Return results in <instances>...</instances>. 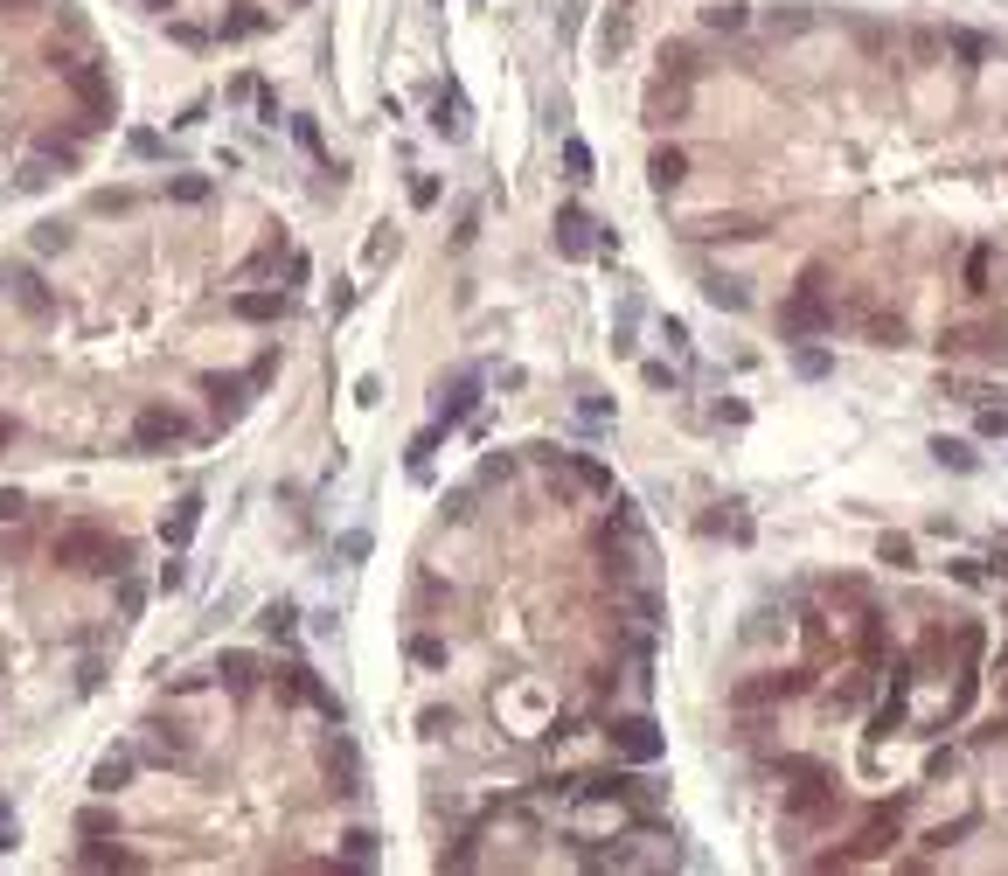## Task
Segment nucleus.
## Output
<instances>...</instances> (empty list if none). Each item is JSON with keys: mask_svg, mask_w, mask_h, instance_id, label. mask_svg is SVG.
<instances>
[{"mask_svg": "<svg viewBox=\"0 0 1008 876\" xmlns=\"http://www.w3.org/2000/svg\"><path fill=\"white\" fill-rule=\"evenodd\" d=\"M557 251H564V258H584V251H591V216H584L577 202L557 209Z\"/></svg>", "mask_w": 1008, "mask_h": 876, "instance_id": "2eb2a0df", "label": "nucleus"}, {"mask_svg": "<svg viewBox=\"0 0 1008 876\" xmlns=\"http://www.w3.org/2000/svg\"><path fill=\"white\" fill-rule=\"evenodd\" d=\"M28 244H35L42 258H49V251H70V237H63V223H35V237H28Z\"/></svg>", "mask_w": 1008, "mask_h": 876, "instance_id": "f704fd0d", "label": "nucleus"}, {"mask_svg": "<svg viewBox=\"0 0 1008 876\" xmlns=\"http://www.w3.org/2000/svg\"><path fill=\"white\" fill-rule=\"evenodd\" d=\"M209 188H216L209 174H174V181H167V195H174V202H209Z\"/></svg>", "mask_w": 1008, "mask_h": 876, "instance_id": "bb28decb", "label": "nucleus"}, {"mask_svg": "<svg viewBox=\"0 0 1008 876\" xmlns=\"http://www.w3.org/2000/svg\"><path fill=\"white\" fill-rule=\"evenodd\" d=\"M258 35H272V14L251 7V0H237V7L216 21V42H258Z\"/></svg>", "mask_w": 1008, "mask_h": 876, "instance_id": "6e6552de", "label": "nucleus"}, {"mask_svg": "<svg viewBox=\"0 0 1008 876\" xmlns=\"http://www.w3.org/2000/svg\"><path fill=\"white\" fill-rule=\"evenodd\" d=\"M981 432H988V438H1008V411H981Z\"/></svg>", "mask_w": 1008, "mask_h": 876, "instance_id": "6e6d98bb", "label": "nucleus"}, {"mask_svg": "<svg viewBox=\"0 0 1008 876\" xmlns=\"http://www.w3.org/2000/svg\"><path fill=\"white\" fill-rule=\"evenodd\" d=\"M258 633H265V640H286V647H292V640H299V605H292V598H272V605L258 612Z\"/></svg>", "mask_w": 1008, "mask_h": 876, "instance_id": "dca6fc26", "label": "nucleus"}, {"mask_svg": "<svg viewBox=\"0 0 1008 876\" xmlns=\"http://www.w3.org/2000/svg\"><path fill=\"white\" fill-rule=\"evenodd\" d=\"M195 529H202V494H181V501H174V515L160 522V543H167V550H188V536H195Z\"/></svg>", "mask_w": 1008, "mask_h": 876, "instance_id": "ddd939ff", "label": "nucleus"}, {"mask_svg": "<svg viewBox=\"0 0 1008 876\" xmlns=\"http://www.w3.org/2000/svg\"><path fill=\"white\" fill-rule=\"evenodd\" d=\"M800 376H828V355H821V348H800Z\"/></svg>", "mask_w": 1008, "mask_h": 876, "instance_id": "603ef678", "label": "nucleus"}, {"mask_svg": "<svg viewBox=\"0 0 1008 876\" xmlns=\"http://www.w3.org/2000/svg\"><path fill=\"white\" fill-rule=\"evenodd\" d=\"M856 320H863V334L876 341V348H904L911 341V327L897 320V313H883V306H869V299H856Z\"/></svg>", "mask_w": 1008, "mask_h": 876, "instance_id": "f8f14e48", "label": "nucleus"}, {"mask_svg": "<svg viewBox=\"0 0 1008 876\" xmlns=\"http://www.w3.org/2000/svg\"><path fill=\"white\" fill-rule=\"evenodd\" d=\"M946 42H953V49H960V56H967V63H981V56H988V49H995V42H988V35H967V28H960V35H946Z\"/></svg>", "mask_w": 1008, "mask_h": 876, "instance_id": "4c0bfd02", "label": "nucleus"}, {"mask_svg": "<svg viewBox=\"0 0 1008 876\" xmlns=\"http://www.w3.org/2000/svg\"><path fill=\"white\" fill-rule=\"evenodd\" d=\"M28 515V494L21 487H0V522H21Z\"/></svg>", "mask_w": 1008, "mask_h": 876, "instance_id": "c03bdc74", "label": "nucleus"}, {"mask_svg": "<svg viewBox=\"0 0 1008 876\" xmlns=\"http://www.w3.org/2000/svg\"><path fill=\"white\" fill-rule=\"evenodd\" d=\"M341 856L369 870V863H376V835H369V828H348V835H341Z\"/></svg>", "mask_w": 1008, "mask_h": 876, "instance_id": "cd10ccee", "label": "nucleus"}, {"mask_svg": "<svg viewBox=\"0 0 1008 876\" xmlns=\"http://www.w3.org/2000/svg\"><path fill=\"white\" fill-rule=\"evenodd\" d=\"M890 842H897V807H876V814H869V821H863V835H856L849 849H835V856H821V863H828V870H835V863H869V856H883Z\"/></svg>", "mask_w": 1008, "mask_h": 876, "instance_id": "39448f33", "label": "nucleus"}, {"mask_svg": "<svg viewBox=\"0 0 1008 876\" xmlns=\"http://www.w3.org/2000/svg\"><path fill=\"white\" fill-rule=\"evenodd\" d=\"M661 341H668L675 355H689V327H682V320H661Z\"/></svg>", "mask_w": 1008, "mask_h": 876, "instance_id": "09e8293b", "label": "nucleus"}, {"mask_svg": "<svg viewBox=\"0 0 1008 876\" xmlns=\"http://www.w3.org/2000/svg\"><path fill=\"white\" fill-rule=\"evenodd\" d=\"M348 306H355V286H334V292H327V320H341Z\"/></svg>", "mask_w": 1008, "mask_h": 876, "instance_id": "8fccbe9b", "label": "nucleus"}, {"mask_svg": "<svg viewBox=\"0 0 1008 876\" xmlns=\"http://www.w3.org/2000/svg\"><path fill=\"white\" fill-rule=\"evenodd\" d=\"M647 181H654L661 195L682 188V181H689V153H682V146H654V153H647Z\"/></svg>", "mask_w": 1008, "mask_h": 876, "instance_id": "4468645a", "label": "nucleus"}, {"mask_svg": "<svg viewBox=\"0 0 1008 876\" xmlns=\"http://www.w3.org/2000/svg\"><path fill=\"white\" fill-rule=\"evenodd\" d=\"M174 7H181V0H146V14H174Z\"/></svg>", "mask_w": 1008, "mask_h": 876, "instance_id": "4d7b16f0", "label": "nucleus"}, {"mask_svg": "<svg viewBox=\"0 0 1008 876\" xmlns=\"http://www.w3.org/2000/svg\"><path fill=\"white\" fill-rule=\"evenodd\" d=\"M411 209H438V181H432V174L411 181Z\"/></svg>", "mask_w": 1008, "mask_h": 876, "instance_id": "a18cd8bd", "label": "nucleus"}, {"mask_svg": "<svg viewBox=\"0 0 1008 876\" xmlns=\"http://www.w3.org/2000/svg\"><path fill=\"white\" fill-rule=\"evenodd\" d=\"M146 758H153V765H174V772H195V751H188L181 737H167V730L146 744Z\"/></svg>", "mask_w": 1008, "mask_h": 876, "instance_id": "4be33fe9", "label": "nucleus"}, {"mask_svg": "<svg viewBox=\"0 0 1008 876\" xmlns=\"http://www.w3.org/2000/svg\"><path fill=\"white\" fill-rule=\"evenodd\" d=\"M181 578H188V564H181V550L160 564V591H181Z\"/></svg>", "mask_w": 1008, "mask_h": 876, "instance_id": "49530a36", "label": "nucleus"}, {"mask_svg": "<svg viewBox=\"0 0 1008 876\" xmlns=\"http://www.w3.org/2000/svg\"><path fill=\"white\" fill-rule=\"evenodd\" d=\"M292 140L306 146V153H313V160H320V167H327V174H341V167H334V160H327V146H320V126H313V119H292Z\"/></svg>", "mask_w": 1008, "mask_h": 876, "instance_id": "c756f323", "label": "nucleus"}, {"mask_svg": "<svg viewBox=\"0 0 1008 876\" xmlns=\"http://www.w3.org/2000/svg\"><path fill=\"white\" fill-rule=\"evenodd\" d=\"M828 327H835L828 265H807V272H800V286H793V299L779 306V334H793V341H814V334H828Z\"/></svg>", "mask_w": 1008, "mask_h": 876, "instance_id": "f257e3e1", "label": "nucleus"}, {"mask_svg": "<svg viewBox=\"0 0 1008 876\" xmlns=\"http://www.w3.org/2000/svg\"><path fill=\"white\" fill-rule=\"evenodd\" d=\"M932 452H939V459H946V466H953V473H974V452H967V445H960V438H939V445H932Z\"/></svg>", "mask_w": 1008, "mask_h": 876, "instance_id": "c9c22d12", "label": "nucleus"}, {"mask_svg": "<svg viewBox=\"0 0 1008 876\" xmlns=\"http://www.w3.org/2000/svg\"><path fill=\"white\" fill-rule=\"evenodd\" d=\"M56 564L91 571V578H119V571L133 564V550H126L119 536H105V529H63V536H56Z\"/></svg>", "mask_w": 1008, "mask_h": 876, "instance_id": "f03ea898", "label": "nucleus"}, {"mask_svg": "<svg viewBox=\"0 0 1008 876\" xmlns=\"http://www.w3.org/2000/svg\"><path fill=\"white\" fill-rule=\"evenodd\" d=\"M251 105H258V119H265V126H279V91H272V84H258V91H251Z\"/></svg>", "mask_w": 1008, "mask_h": 876, "instance_id": "79ce46f5", "label": "nucleus"}, {"mask_svg": "<svg viewBox=\"0 0 1008 876\" xmlns=\"http://www.w3.org/2000/svg\"><path fill=\"white\" fill-rule=\"evenodd\" d=\"M202 390H209V404H216L223 418H237V411H244V390H251V376H202Z\"/></svg>", "mask_w": 1008, "mask_h": 876, "instance_id": "a211bd4d", "label": "nucleus"}, {"mask_svg": "<svg viewBox=\"0 0 1008 876\" xmlns=\"http://www.w3.org/2000/svg\"><path fill=\"white\" fill-rule=\"evenodd\" d=\"M438 438H445V425H425V432L411 438V452H404V466H411V480H425V473H432V452H438Z\"/></svg>", "mask_w": 1008, "mask_h": 876, "instance_id": "5701e85b", "label": "nucleus"}, {"mask_svg": "<svg viewBox=\"0 0 1008 876\" xmlns=\"http://www.w3.org/2000/svg\"><path fill=\"white\" fill-rule=\"evenodd\" d=\"M0 279H14V306H21V313H28V320H49V313H56V299H49V292H42V279H35V272H28V265H7V272H0Z\"/></svg>", "mask_w": 1008, "mask_h": 876, "instance_id": "9b49d317", "label": "nucleus"}, {"mask_svg": "<svg viewBox=\"0 0 1008 876\" xmlns=\"http://www.w3.org/2000/svg\"><path fill=\"white\" fill-rule=\"evenodd\" d=\"M856 647H863V661H883V619H876V612H863V626H856Z\"/></svg>", "mask_w": 1008, "mask_h": 876, "instance_id": "7c9ffc66", "label": "nucleus"}, {"mask_svg": "<svg viewBox=\"0 0 1008 876\" xmlns=\"http://www.w3.org/2000/svg\"><path fill=\"white\" fill-rule=\"evenodd\" d=\"M0 445H14V425H7V418H0Z\"/></svg>", "mask_w": 1008, "mask_h": 876, "instance_id": "13d9d810", "label": "nucleus"}, {"mask_svg": "<svg viewBox=\"0 0 1008 876\" xmlns=\"http://www.w3.org/2000/svg\"><path fill=\"white\" fill-rule=\"evenodd\" d=\"M473 404H480V376H459L452 390H438V411H432V425H445V432H459V425L473 418Z\"/></svg>", "mask_w": 1008, "mask_h": 876, "instance_id": "0eeeda50", "label": "nucleus"}, {"mask_svg": "<svg viewBox=\"0 0 1008 876\" xmlns=\"http://www.w3.org/2000/svg\"><path fill=\"white\" fill-rule=\"evenodd\" d=\"M876 557H883L890 571H911V536H883V543H876Z\"/></svg>", "mask_w": 1008, "mask_h": 876, "instance_id": "473e14b6", "label": "nucleus"}, {"mask_svg": "<svg viewBox=\"0 0 1008 876\" xmlns=\"http://www.w3.org/2000/svg\"><path fill=\"white\" fill-rule=\"evenodd\" d=\"M619 49H626V14L605 21V56H619Z\"/></svg>", "mask_w": 1008, "mask_h": 876, "instance_id": "de8ad7c7", "label": "nucleus"}, {"mask_svg": "<svg viewBox=\"0 0 1008 876\" xmlns=\"http://www.w3.org/2000/svg\"><path fill=\"white\" fill-rule=\"evenodd\" d=\"M703 28H723V35L744 28V7H703Z\"/></svg>", "mask_w": 1008, "mask_h": 876, "instance_id": "a19ab883", "label": "nucleus"}, {"mask_svg": "<svg viewBox=\"0 0 1008 876\" xmlns=\"http://www.w3.org/2000/svg\"><path fill=\"white\" fill-rule=\"evenodd\" d=\"M689 237H723V244H751V237H765V223H758V216H717V223H696Z\"/></svg>", "mask_w": 1008, "mask_h": 876, "instance_id": "f3484780", "label": "nucleus"}, {"mask_svg": "<svg viewBox=\"0 0 1008 876\" xmlns=\"http://www.w3.org/2000/svg\"><path fill=\"white\" fill-rule=\"evenodd\" d=\"M411 661H425V668H438V661H445V647H438V640H411Z\"/></svg>", "mask_w": 1008, "mask_h": 876, "instance_id": "3c124183", "label": "nucleus"}, {"mask_svg": "<svg viewBox=\"0 0 1008 876\" xmlns=\"http://www.w3.org/2000/svg\"><path fill=\"white\" fill-rule=\"evenodd\" d=\"M77 863L84 870H140V856H126V849H84Z\"/></svg>", "mask_w": 1008, "mask_h": 876, "instance_id": "c85d7f7f", "label": "nucleus"}, {"mask_svg": "<svg viewBox=\"0 0 1008 876\" xmlns=\"http://www.w3.org/2000/svg\"><path fill=\"white\" fill-rule=\"evenodd\" d=\"M988 279H995V251L981 244V251L967 258V292H988Z\"/></svg>", "mask_w": 1008, "mask_h": 876, "instance_id": "2f4dec72", "label": "nucleus"}, {"mask_svg": "<svg viewBox=\"0 0 1008 876\" xmlns=\"http://www.w3.org/2000/svg\"><path fill=\"white\" fill-rule=\"evenodd\" d=\"M432 126L445 133V140H466V105H459V91H452V84L438 91V112H432Z\"/></svg>", "mask_w": 1008, "mask_h": 876, "instance_id": "412c9836", "label": "nucleus"}, {"mask_svg": "<svg viewBox=\"0 0 1008 876\" xmlns=\"http://www.w3.org/2000/svg\"><path fill=\"white\" fill-rule=\"evenodd\" d=\"M571 466H577V480H584V487H598V494H612V473H605L598 459H571Z\"/></svg>", "mask_w": 1008, "mask_h": 876, "instance_id": "ea45409f", "label": "nucleus"}, {"mask_svg": "<svg viewBox=\"0 0 1008 876\" xmlns=\"http://www.w3.org/2000/svg\"><path fill=\"white\" fill-rule=\"evenodd\" d=\"M703 299H710V306H723V313H744V286H737V279H723V272H710V279H703Z\"/></svg>", "mask_w": 1008, "mask_h": 876, "instance_id": "b1692460", "label": "nucleus"}, {"mask_svg": "<svg viewBox=\"0 0 1008 876\" xmlns=\"http://www.w3.org/2000/svg\"><path fill=\"white\" fill-rule=\"evenodd\" d=\"M77 835H112V814H105V807H84V814H77Z\"/></svg>", "mask_w": 1008, "mask_h": 876, "instance_id": "37998d69", "label": "nucleus"}, {"mask_svg": "<svg viewBox=\"0 0 1008 876\" xmlns=\"http://www.w3.org/2000/svg\"><path fill=\"white\" fill-rule=\"evenodd\" d=\"M133 772H140V751H105V758L91 765V793H98V800H112V793L133 779Z\"/></svg>", "mask_w": 1008, "mask_h": 876, "instance_id": "9d476101", "label": "nucleus"}, {"mask_svg": "<svg viewBox=\"0 0 1008 876\" xmlns=\"http://www.w3.org/2000/svg\"><path fill=\"white\" fill-rule=\"evenodd\" d=\"M682 112H689V91H682V84H675V91H661V84L647 91V126H675Z\"/></svg>", "mask_w": 1008, "mask_h": 876, "instance_id": "6ab92c4d", "label": "nucleus"}, {"mask_svg": "<svg viewBox=\"0 0 1008 876\" xmlns=\"http://www.w3.org/2000/svg\"><path fill=\"white\" fill-rule=\"evenodd\" d=\"M661 70H668L675 84H689V77H696V49H689V42H668V49H661Z\"/></svg>", "mask_w": 1008, "mask_h": 876, "instance_id": "a878e982", "label": "nucleus"}, {"mask_svg": "<svg viewBox=\"0 0 1008 876\" xmlns=\"http://www.w3.org/2000/svg\"><path fill=\"white\" fill-rule=\"evenodd\" d=\"M230 313H237V320H279V313H286V292H237Z\"/></svg>", "mask_w": 1008, "mask_h": 876, "instance_id": "aec40b11", "label": "nucleus"}, {"mask_svg": "<svg viewBox=\"0 0 1008 876\" xmlns=\"http://www.w3.org/2000/svg\"><path fill=\"white\" fill-rule=\"evenodd\" d=\"M167 35H174L181 49H209V42H216V28H202V21H181V14H167Z\"/></svg>", "mask_w": 1008, "mask_h": 876, "instance_id": "393cba45", "label": "nucleus"}, {"mask_svg": "<svg viewBox=\"0 0 1008 876\" xmlns=\"http://www.w3.org/2000/svg\"><path fill=\"white\" fill-rule=\"evenodd\" d=\"M230 696H251L258 689V654H244V647H230V654H216V668H209Z\"/></svg>", "mask_w": 1008, "mask_h": 876, "instance_id": "1a4fd4ad", "label": "nucleus"}, {"mask_svg": "<svg viewBox=\"0 0 1008 876\" xmlns=\"http://www.w3.org/2000/svg\"><path fill=\"white\" fill-rule=\"evenodd\" d=\"M362 258H369V265H383V258H397V230H390V223H383V230H376V237H369V251H362Z\"/></svg>", "mask_w": 1008, "mask_h": 876, "instance_id": "58836bf2", "label": "nucleus"}, {"mask_svg": "<svg viewBox=\"0 0 1008 876\" xmlns=\"http://www.w3.org/2000/svg\"><path fill=\"white\" fill-rule=\"evenodd\" d=\"M564 174H571V181H591V146L584 140H564Z\"/></svg>", "mask_w": 1008, "mask_h": 876, "instance_id": "72a5a7b5", "label": "nucleus"}, {"mask_svg": "<svg viewBox=\"0 0 1008 876\" xmlns=\"http://www.w3.org/2000/svg\"><path fill=\"white\" fill-rule=\"evenodd\" d=\"M174 445H188V418L167 404H146L133 418V452H174Z\"/></svg>", "mask_w": 1008, "mask_h": 876, "instance_id": "20e7f679", "label": "nucleus"}, {"mask_svg": "<svg viewBox=\"0 0 1008 876\" xmlns=\"http://www.w3.org/2000/svg\"><path fill=\"white\" fill-rule=\"evenodd\" d=\"M605 737H612V751H619L626 765H654V758L668 751V737H661V724H654V717H612V730H605Z\"/></svg>", "mask_w": 1008, "mask_h": 876, "instance_id": "7ed1b4c3", "label": "nucleus"}, {"mask_svg": "<svg viewBox=\"0 0 1008 876\" xmlns=\"http://www.w3.org/2000/svg\"><path fill=\"white\" fill-rule=\"evenodd\" d=\"M647 383H654V390H675V383H682V376H675V369H668V362H647Z\"/></svg>", "mask_w": 1008, "mask_h": 876, "instance_id": "864d4df0", "label": "nucleus"}, {"mask_svg": "<svg viewBox=\"0 0 1008 876\" xmlns=\"http://www.w3.org/2000/svg\"><path fill=\"white\" fill-rule=\"evenodd\" d=\"M800 689H814V675L807 668H786V675H758V682H737V710H758V703H779V696H800Z\"/></svg>", "mask_w": 1008, "mask_h": 876, "instance_id": "423d86ee", "label": "nucleus"}, {"mask_svg": "<svg viewBox=\"0 0 1008 876\" xmlns=\"http://www.w3.org/2000/svg\"><path fill=\"white\" fill-rule=\"evenodd\" d=\"M126 146H133L140 160H153V153H160V133H126Z\"/></svg>", "mask_w": 1008, "mask_h": 876, "instance_id": "5fc2aeb1", "label": "nucleus"}, {"mask_svg": "<svg viewBox=\"0 0 1008 876\" xmlns=\"http://www.w3.org/2000/svg\"><path fill=\"white\" fill-rule=\"evenodd\" d=\"M140 605H146V584H140V578H126V571H119V612L133 619Z\"/></svg>", "mask_w": 1008, "mask_h": 876, "instance_id": "e433bc0d", "label": "nucleus"}]
</instances>
